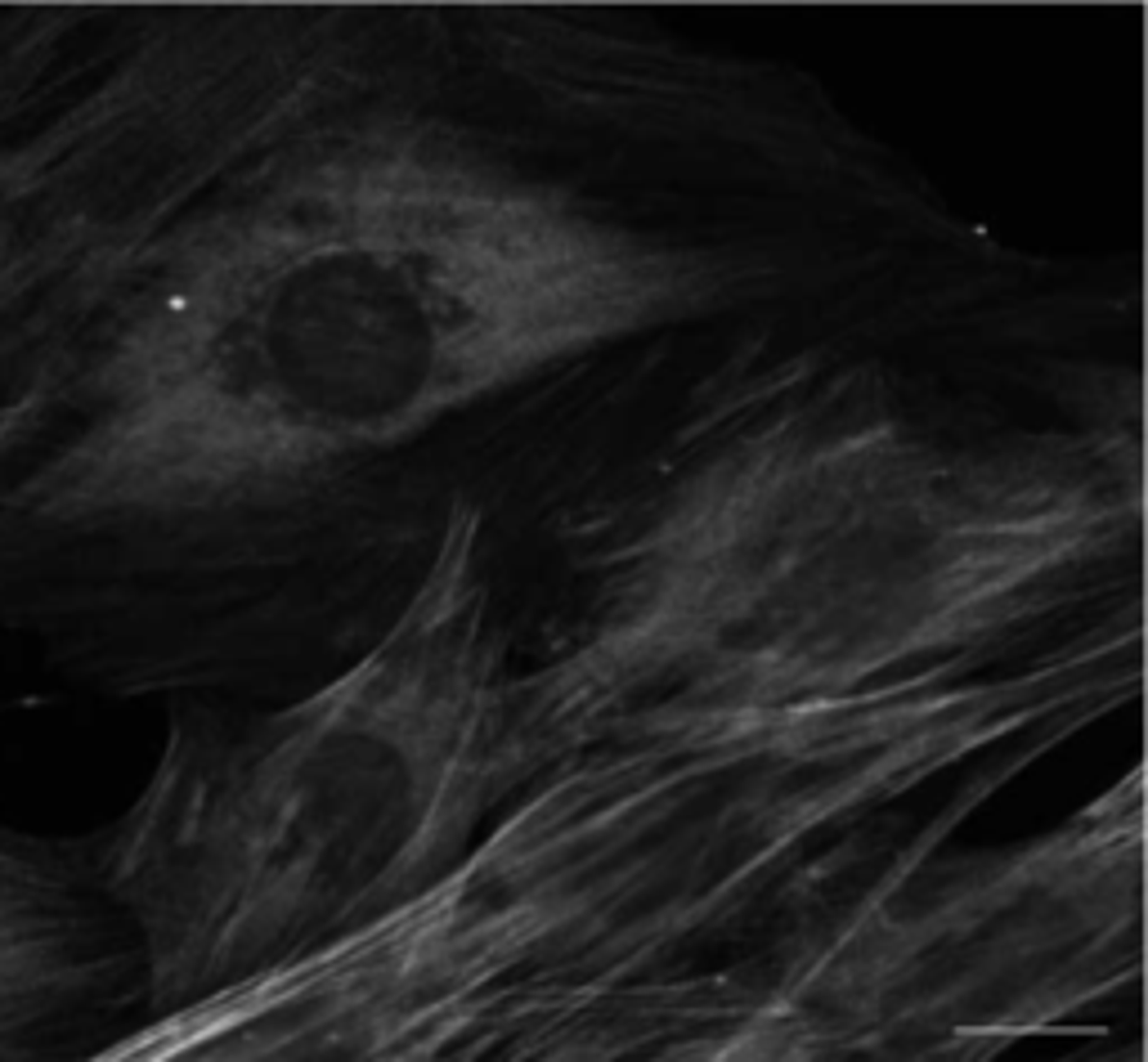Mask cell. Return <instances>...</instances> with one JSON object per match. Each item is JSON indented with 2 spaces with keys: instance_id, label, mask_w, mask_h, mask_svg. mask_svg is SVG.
<instances>
[{
  "instance_id": "cell-1",
  "label": "cell",
  "mask_w": 1148,
  "mask_h": 1062,
  "mask_svg": "<svg viewBox=\"0 0 1148 1062\" xmlns=\"http://www.w3.org/2000/svg\"><path fill=\"white\" fill-rule=\"evenodd\" d=\"M1139 628L839 686L673 690L511 758L467 847L373 923L216 991V1053L611 1058L893 856L933 785L1009 780L1139 690Z\"/></svg>"
},
{
  "instance_id": "cell-2",
  "label": "cell",
  "mask_w": 1148,
  "mask_h": 1062,
  "mask_svg": "<svg viewBox=\"0 0 1148 1062\" xmlns=\"http://www.w3.org/2000/svg\"><path fill=\"white\" fill-rule=\"evenodd\" d=\"M727 251L646 234L548 175L368 121L305 140L189 319L153 427L238 489H319L511 386L718 305Z\"/></svg>"
},
{
  "instance_id": "cell-3",
  "label": "cell",
  "mask_w": 1148,
  "mask_h": 1062,
  "mask_svg": "<svg viewBox=\"0 0 1148 1062\" xmlns=\"http://www.w3.org/2000/svg\"><path fill=\"white\" fill-rule=\"evenodd\" d=\"M503 677L489 525L454 511L391 623L189 785V977L238 986L427 888L494 798Z\"/></svg>"
},
{
  "instance_id": "cell-4",
  "label": "cell",
  "mask_w": 1148,
  "mask_h": 1062,
  "mask_svg": "<svg viewBox=\"0 0 1148 1062\" xmlns=\"http://www.w3.org/2000/svg\"><path fill=\"white\" fill-rule=\"evenodd\" d=\"M938 847L655 1013L628 1058H982L1139 977V766L1050 834Z\"/></svg>"
}]
</instances>
